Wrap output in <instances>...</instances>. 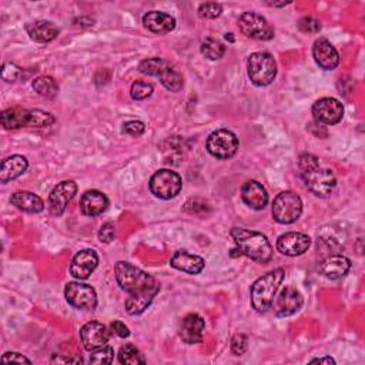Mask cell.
<instances>
[{"label": "cell", "mask_w": 365, "mask_h": 365, "mask_svg": "<svg viewBox=\"0 0 365 365\" xmlns=\"http://www.w3.org/2000/svg\"><path fill=\"white\" fill-rule=\"evenodd\" d=\"M299 168L307 189L314 196L327 199L332 195L337 186V178L331 170L320 167V160L317 156L310 153L301 154L299 158Z\"/></svg>", "instance_id": "cell-1"}, {"label": "cell", "mask_w": 365, "mask_h": 365, "mask_svg": "<svg viewBox=\"0 0 365 365\" xmlns=\"http://www.w3.org/2000/svg\"><path fill=\"white\" fill-rule=\"evenodd\" d=\"M230 234L237 245V251L250 260L267 264L272 258V247L262 233L234 227Z\"/></svg>", "instance_id": "cell-2"}, {"label": "cell", "mask_w": 365, "mask_h": 365, "mask_svg": "<svg viewBox=\"0 0 365 365\" xmlns=\"http://www.w3.org/2000/svg\"><path fill=\"white\" fill-rule=\"evenodd\" d=\"M286 271L283 268H276L262 277H260L251 287V306L257 313H265L274 301L283 280Z\"/></svg>", "instance_id": "cell-3"}, {"label": "cell", "mask_w": 365, "mask_h": 365, "mask_svg": "<svg viewBox=\"0 0 365 365\" xmlns=\"http://www.w3.org/2000/svg\"><path fill=\"white\" fill-rule=\"evenodd\" d=\"M115 274L117 284L129 296L147 291L158 286V283L150 276V274L127 261H119L115 265Z\"/></svg>", "instance_id": "cell-4"}, {"label": "cell", "mask_w": 365, "mask_h": 365, "mask_svg": "<svg viewBox=\"0 0 365 365\" xmlns=\"http://www.w3.org/2000/svg\"><path fill=\"white\" fill-rule=\"evenodd\" d=\"M2 120V126L6 130H18L22 127H49L52 126L56 119L53 115L43 112V110H28L21 108L8 109L0 116Z\"/></svg>", "instance_id": "cell-5"}, {"label": "cell", "mask_w": 365, "mask_h": 365, "mask_svg": "<svg viewBox=\"0 0 365 365\" xmlns=\"http://www.w3.org/2000/svg\"><path fill=\"white\" fill-rule=\"evenodd\" d=\"M139 71L144 76H153L160 79L161 84L173 91V93H177L185 86V77L182 74L166 59L161 57H151V59H146L139 64Z\"/></svg>", "instance_id": "cell-6"}, {"label": "cell", "mask_w": 365, "mask_h": 365, "mask_svg": "<svg viewBox=\"0 0 365 365\" xmlns=\"http://www.w3.org/2000/svg\"><path fill=\"white\" fill-rule=\"evenodd\" d=\"M247 73L253 84L265 87L276 80L277 63L270 53L255 52L247 60Z\"/></svg>", "instance_id": "cell-7"}, {"label": "cell", "mask_w": 365, "mask_h": 365, "mask_svg": "<svg viewBox=\"0 0 365 365\" xmlns=\"http://www.w3.org/2000/svg\"><path fill=\"white\" fill-rule=\"evenodd\" d=\"M303 213V200L294 192H282L272 203V217L280 224L296 223Z\"/></svg>", "instance_id": "cell-8"}, {"label": "cell", "mask_w": 365, "mask_h": 365, "mask_svg": "<svg viewBox=\"0 0 365 365\" xmlns=\"http://www.w3.org/2000/svg\"><path fill=\"white\" fill-rule=\"evenodd\" d=\"M149 187L151 195H154L157 199L170 200L177 197L181 192L182 180L175 171L170 168H161L151 175Z\"/></svg>", "instance_id": "cell-9"}, {"label": "cell", "mask_w": 365, "mask_h": 365, "mask_svg": "<svg viewBox=\"0 0 365 365\" xmlns=\"http://www.w3.org/2000/svg\"><path fill=\"white\" fill-rule=\"evenodd\" d=\"M206 147L213 157L219 160H228L238 150V139L233 132L220 129L209 136Z\"/></svg>", "instance_id": "cell-10"}, {"label": "cell", "mask_w": 365, "mask_h": 365, "mask_svg": "<svg viewBox=\"0 0 365 365\" xmlns=\"http://www.w3.org/2000/svg\"><path fill=\"white\" fill-rule=\"evenodd\" d=\"M238 28L243 35L255 40L267 42L274 37V28L264 16L255 12L243 13L238 19Z\"/></svg>", "instance_id": "cell-11"}, {"label": "cell", "mask_w": 365, "mask_h": 365, "mask_svg": "<svg viewBox=\"0 0 365 365\" xmlns=\"http://www.w3.org/2000/svg\"><path fill=\"white\" fill-rule=\"evenodd\" d=\"M67 303L77 310H95L98 306V294L93 287L81 283H69L64 289Z\"/></svg>", "instance_id": "cell-12"}, {"label": "cell", "mask_w": 365, "mask_h": 365, "mask_svg": "<svg viewBox=\"0 0 365 365\" xmlns=\"http://www.w3.org/2000/svg\"><path fill=\"white\" fill-rule=\"evenodd\" d=\"M313 116L317 123L334 126L344 117V106L334 98H323L313 106Z\"/></svg>", "instance_id": "cell-13"}, {"label": "cell", "mask_w": 365, "mask_h": 365, "mask_svg": "<svg viewBox=\"0 0 365 365\" xmlns=\"http://www.w3.org/2000/svg\"><path fill=\"white\" fill-rule=\"evenodd\" d=\"M80 338L83 347L91 352L108 345L110 338V330L99 321H90L81 327Z\"/></svg>", "instance_id": "cell-14"}, {"label": "cell", "mask_w": 365, "mask_h": 365, "mask_svg": "<svg viewBox=\"0 0 365 365\" xmlns=\"http://www.w3.org/2000/svg\"><path fill=\"white\" fill-rule=\"evenodd\" d=\"M311 247L310 236L304 233L290 231L279 237L277 240V250L289 257H299L308 251Z\"/></svg>", "instance_id": "cell-15"}, {"label": "cell", "mask_w": 365, "mask_h": 365, "mask_svg": "<svg viewBox=\"0 0 365 365\" xmlns=\"http://www.w3.org/2000/svg\"><path fill=\"white\" fill-rule=\"evenodd\" d=\"M304 304L301 293L296 287H286L274 301V313L277 317H290L300 311Z\"/></svg>", "instance_id": "cell-16"}, {"label": "cell", "mask_w": 365, "mask_h": 365, "mask_svg": "<svg viewBox=\"0 0 365 365\" xmlns=\"http://www.w3.org/2000/svg\"><path fill=\"white\" fill-rule=\"evenodd\" d=\"M98 264L99 255L95 250H81L71 260L70 274L77 280H87L90 274L96 270Z\"/></svg>", "instance_id": "cell-17"}, {"label": "cell", "mask_w": 365, "mask_h": 365, "mask_svg": "<svg viewBox=\"0 0 365 365\" xmlns=\"http://www.w3.org/2000/svg\"><path fill=\"white\" fill-rule=\"evenodd\" d=\"M77 193V185L71 180H66L59 182V185L52 190L49 196L50 212L54 216H62L67 207V204L73 200Z\"/></svg>", "instance_id": "cell-18"}, {"label": "cell", "mask_w": 365, "mask_h": 365, "mask_svg": "<svg viewBox=\"0 0 365 365\" xmlns=\"http://www.w3.org/2000/svg\"><path fill=\"white\" fill-rule=\"evenodd\" d=\"M349 268H351L349 258L340 254L328 255L318 264V272L328 280H340L345 277Z\"/></svg>", "instance_id": "cell-19"}, {"label": "cell", "mask_w": 365, "mask_h": 365, "mask_svg": "<svg viewBox=\"0 0 365 365\" xmlns=\"http://www.w3.org/2000/svg\"><path fill=\"white\" fill-rule=\"evenodd\" d=\"M206 321L199 314H187L180 324V338L186 344H197L203 341Z\"/></svg>", "instance_id": "cell-20"}, {"label": "cell", "mask_w": 365, "mask_h": 365, "mask_svg": "<svg viewBox=\"0 0 365 365\" xmlns=\"http://www.w3.org/2000/svg\"><path fill=\"white\" fill-rule=\"evenodd\" d=\"M313 57L315 63L324 70H334L340 63V54L328 39H318L313 46Z\"/></svg>", "instance_id": "cell-21"}, {"label": "cell", "mask_w": 365, "mask_h": 365, "mask_svg": "<svg viewBox=\"0 0 365 365\" xmlns=\"http://www.w3.org/2000/svg\"><path fill=\"white\" fill-rule=\"evenodd\" d=\"M170 265L178 271L192 274V276H196V274H200L204 267H206V261L204 258H202L200 255L192 254L186 250H178L174 253V255L170 260Z\"/></svg>", "instance_id": "cell-22"}, {"label": "cell", "mask_w": 365, "mask_h": 365, "mask_svg": "<svg viewBox=\"0 0 365 365\" xmlns=\"http://www.w3.org/2000/svg\"><path fill=\"white\" fill-rule=\"evenodd\" d=\"M109 207V199L99 190H88L80 199V210L84 216L96 217L103 214Z\"/></svg>", "instance_id": "cell-23"}, {"label": "cell", "mask_w": 365, "mask_h": 365, "mask_svg": "<svg viewBox=\"0 0 365 365\" xmlns=\"http://www.w3.org/2000/svg\"><path fill=\"white\" fill-rule=\"evenodd\" d=\"M243 202L253 210H262L268 203V193L255 180H248L241 189Z\"/></svg>", "instance_id": "cell-24"}, {"label": "cell", "mask_w": 365, "mask_h": 365, "mask_svg": "<svg viewBox=\"0 0 365 365\" xmlns=\"http://www.w3.org/2000/svg\"><path fill=\"white\" fill-rule=\"evenodd\" d=\"M144 28L156 35H166L175 29V19L164 12L151 11L143 16Z\"/></svg>", "instance_id": "cell-25"}, {"label": "cell", "mask_w": 365, "mask_h": 365, "mask_svg": "<svg viewBox=\"0 0 365 365\" xmlns=\"http://www.w3.org/2000/svg\"><path fill=\"white\" fill-rule=\"evenodd\" d=\"M29 167V161L25 156L15 154L2 161V167H0V181L9 182L12 180H16L21 177Z\"/></svg>", "instance_id": "cell-26"}, {"label": "cell", "mask_w": 365, "mask_h": 365, "mask_svg": "<svg viewBox=\"0 0 365 365\" xmlns=\"http://www.w3.org/2000/svg\"><path fill=\"white\" fill-rule=\"evenodd\" d=\"M26 32L37 43H49L59 36V28L47 21H36L26 25Z\"/></svg>", "instance_id": "cell-27"}, {"label": "cell", "mask_w": 365, "mask_h": 365, "mask_svg": "<svg viewBox=\"0 0 365 365\" xmlns=\"http://www.w3.org/2000/svg\"><path fill=\"white\" fill-rule=\"evenodd\" d=\"M158 291H160V286H156L147 291L130 294L124 304L127 314H130V315L143 314L150 307V304L153 303V300L158 294Z\"/></svg>", "instance_id": "cell-28"}, {"label": "cell", "mask_w": 365, "mask_h": 365, "mask_svg": "<svg viewBox=\"0 0 365 365\" xmlns=\"http://www.w3.org/2000/svg\"><path fill=\"white\" fill-rule=\"evenodd\" d=\"M11 203L26 213H32V214H37L40 212L45 210V203L43 200L30 192H16L12 195L11 197Z\"/></svg>", "instance_id": "cell-29"}, {"label": "cell", "mask_w": 365, "mask_h": 365, "mask_svg": "<svg viewBox=\"0 0 365 365\" xmlns=\"http://www.w3.org/2000/svg\"><path fill=\"white\" fill-rule=\"evenodd\" d=\"M32 86H33V88H35L37 95H40L42 98H46V99H53L59 93V86H57L56 80L50 76L36 77L33 80Z\"/></svg>", "instance_id": "cell-30"}, {"label": "cell", "mask_w": 365, "mask_h": 365, "mask_svg": "<svg viewBox=\"0 0 365 365\" xmlns=\"http://www.w3.org/2000/svg\"><path fill=\"white\" fill-rule=\"evenodd\" d=\"M119 361L122 364L129 365H137V364H146V358L140 352V349L133 344H126L119 351Z\"/></svg>", "instance_id": "cell-31"}, {"label": "cell", "mask_w": 365, "mask_h": 365, "mask_svg": "<svg viewBox=\"0 0 365 365\" xmlns=\"http://www.w3.org/2000/svg\"><path fill=\"white\" fill-rule=\"evenodd\" d=\"M202 53L210 60H219L224 56L226 46L214 37H207L202 45Z\"/></svg>", "instance_id": "cell-32"}, {"label": "cell", "mask_w": 365, "mask_h": 365, "mask_svg": "<svg viewBox=\"0 0 365 365\" xmlns=\"http://www.w3.org/2000/svg\"><path fill=\"white\" fill-rule=\"evenodd\" d=\"M130 95H132V99L133 100H146L147 98H150L153 95V86L147 81H143V80H137L132 84V88H130Z\"/></svg>", "instance_id": "cell-33"}, {"label": "cell", "mask_w": 365, "mask_h": 365, "mask_svg": "<svg viewBox=\"0 0 365 365\" xmlns=\"http://www.w3.org/2000/svg\"><path fill=\"white\" fill-rule=\"evenodd\" d=\"M115 358V349L109 345H105L96 351H91L90 362L91 364H112Z\"/></svg>", "instance_id": "cell-34"}, {"label": "cell", "mask_w": 365, "mask_h": 365, "mask_svg": "<svg viewBox=\"0 0 365 365\" xmlns=\"http://www.w3.org/2000/svg\"><path fill=\"white\" fill-rule=\"evenodd\" d=\"M223 13V6L214 2H206L199 6V16L202 19H217Z\"/></svg>", "instance_id": "cell-35"}, {"label": "cell", "mask_w": 365, "mask_h": 365, "mask_svg": "<svg viewBox=\"0 0 365 365\" xmlns=\"http://www.w3.org/2000/svg\"><path fill=\"white\" fill-rule=\"evenodd\" d=\"M299 29L303 33H318L321 30V22L311 16H304L299 22Z\"/></svg>", "instance_id": "cell-36"}, {"label": "cell", "mask_w": 365, "mask_h": 365, "mask_svg": "<svg viewBox=\"0 0 365 365\" xmlns=\"http://www.w3.org/2000/svg\"><path fill=\"white\" fill-rule=\"evenodd\" d=\"M2 77L6 81H18L23 77V69L15 63H6L2 70Z\"/></svg>", "instance_id": "cell-37"}, {"label": "cell", "mask_w": 365, "mask_h": 365, "mask_svg": "<svg viewBox=\"0 0 365 365\" xmlns=\"http://www.w3.org/2000/svg\"><path fill=\"white\" fill-rule=\"evenodd\" d=\"M248 348V338L244 334H237L231 340V351L234 355H243Z\"/></svg>", "instance_id": "cell-38"}, {"label": "cell", "mask_w": 365, "mask_h": 365, "mask_svg": "<svg viewBox=\"0 0 365 365\" xmlns=\"http://www.w3.org/2000/svg\"><path fill=\"white\" fill-rule=\"evenodd\" d=\"M144 123L137 122V120H130L123 124V133L129 134L132 137H139L144 133Z\"/></svg>", "instance_id": "cell-39"}, {"label": "cell", "mask_w": 365, "mask_h": 365, "mask_svg": "<svg viewBox=\"0 0 365 365\" xmlns=\"http://www.w3.org/2000/svg\"><path fill=\"white\" fill-rule=\"evenodd\" d=\"M115 237H116V227H115V223L109 221V223L103 224L102 228H100V231H99V240H100L102 243H105V244H109V243H112V241L115 240Z\"/></svg>", "instance_id": "cell-40"}, {"label": "cell", "mask_w": 365, "mask_h": 365, "mask_svg": "<svg viewBox=\"0 0 365 365\" xmlns=\"http://www.w3.org/2000/svg\"><path fill=\"white\" fill-rule=\"evenodd\" d=\"M109 330L113 335H117L120 338H127L130 335V330L129 327L122 323V321H113L110 325H109Z\"/></svg>", "instance_id": "cell-41"}, {"label": "cell", "mask_w": 365, "mask_h": 365, "mask_svg": "<svg viewBox=\"0 0 365 365\" xmlns=\"http://www.w3.org/2000/svg\"><path fill=\"white\" fill-rule=\"evenodd\" d=\"M4 362H26V364H32V361L29 358H26L23 354L19 352H5L2 357Z\"/></svg>", "instance_id": "cell-42"}, {"label": "cell", "mask_w": 365, "mask_h": 365, "mask_svg": "<svg viewBox=\"0 0 365 365\" xmlns=\"http://www.w3.org/2000/svg\"><path fill=\"white\" fill-rule=\"evenodd\" d=\"M52 362H57V364H62V362H81V358H63V357L54 355L52 358Z\"/></svg>", "instance_id": "cell-43"}, {"label": "cell", "mask_w": 365, "mask_h": 365, "mask_svg": "<svg viewBox=\"0 0 365 365\" xmlns=\"http://www.w3.org/2000/svg\"><path fill=\"white\" fill-rule=\"evenodd\" d=\"M313 364H335V359H332L331 357H323V358H315V359H311Z\"/></svg>", "instance_id": "cell-44"}]
</instances>
